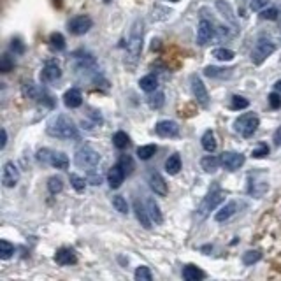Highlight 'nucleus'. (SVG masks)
<instances>
[{
  "mask_svg": "<svg viewBox=\"0 0 281 281\" xmlns=\"http://www.w3.org/2000/svg\"><path fill=\"white\" fill-rule=\"evenodd\" d=\"M11 49L14 53H18V55H22V53H25V46L22 43V39H12L11 41Z\"/></svg>",
  "mask_w": 281,
  "mask_h": 281,
  "instance_id": "obj_50",
  "label": "nucleus"
},
{
  "mask_svg": "<svg viewBox=\"0 0 281 281\" xmlns=\"http://www.w3.org/2000/svg\"><path fill=\"white\" fill-rule=\"evenodd\" d=\"M76 253L70 248H60L55 255V262L60 266H72V264H76Z\"/></svg>",
  "mask_w": 281,
  "mask_h": 281,
  "instance_id": "obj_18",
  "label": "nucleus"
},
{
  "mask_svg": "<svg viewBox=\"0 0 281 281\" xmlns=\"http://www.w3.org/2000/svg\"><path fill=\"white\" fill-rule=\"evenodd\" d=\"M49 156H51V150H39L37 151V160L39 162H44V164H49Z\"/></svg>",
  "mask_w": 281,
  "mask_h": 281,
  "instance_id": "obj_51",
  "label": "nucleus"
},
{
  "mask_svg": "<svg viewBox=\"0 0 281 281\" xmlns=\"http://www.w3.org/2000/svg\"><path fill=\"white\" fill-rule=\"evenodd\" d=\"M279 19H281V12H279Z\"/></svg>",
  "mask_w": 281,
  "mask_h": 281,
  "instance_id": "obj_57",
  "label": "nucleus"
},
{
  "mask_svg": "<svg viewBox=\"0 0 281 281\" xmlns=\"http://www.w3.org/2000/svg\"><path fill=\"white\" fill-rule=\"evenodd\" d=\"M70 185H72L76 192H83V190L86 188L85 177H81V176H77V174H70Z\"/></svg>",
  "mask_w": 281,
  "mask_h": 281,
  "instance_id": "obj_43",
  "label": "nucleus"
},
{
  "mask_svg": "<svg viewBox=\"0 0 281 281\" xmlns=\"http://www.w3.org/2000/svg\"><path fill=\"white\" fill-rule=\"evenodd\" d=\"M190 85H192V93L193 97H195V101L199 102L202 107H208L209 106V95H208V90H206L204 83L197 74H193L192 77H190Z\"/></svg>",
  "mask_w": 281,
  "mask_h": 281,
  "instance_id": "obj_8",
  "label": "nucleus"
},
{
  "mask_svg": "<svg viewBox=\"0 0 281 281\" xmlns=\"http://www.w3.org/2000/svg\"><path fill=\"white\" fill-rule=\"evenodd\" d=\"M88 183L95 185V187L102 183V174H101V172L97 174V169H95V167L93 169H88Z\"/></svg>",
  "mask_w": 281,
  "mask_h": 281,
  "instance_id": "obj_45",
  "label": "nucleus"
},
{
  "mask_svg": "<svg viewBox=\"0 0 281 281\" xmlns=\"http://www.w3.org/2000/svg\"><path fill=\"white\" fill-rule=\"evenodd\" d=\"M156 153V146L155 144H146V146L137 148V156L140 160H150L153 155Z\"/></svg>",
  "mask_w": 281,
  "mask_h": 281,
  "instance_id": "obj_35",
  "label": "nucleus"
},
{
  "mask_svg": "<svg viewBox=\"0 0 281 281\" xmlns=\"http://www.w3.org/2000/svg\"><path fill=\"white\" fill-rule=\"evenodd\" d=\"M125 176H127L125 171H123V169L116 164L109 172H107V183H109V187L113 188V190H116V188L122 187V183H123V179H125Z\"/></svg>",
  "mask_w": 281,
  "mask_h": 281,
  "instance_id": "obj_16",
  "label": "nucleus"
},
{
  "mask_svg": "<svg viewBox=\"0 0 281 281\" xmlns=\"http://www.w3.org/2000/svg\"><path fill=\"white\" fill-rule=\"evenodd\" d=\"M19 181V169L16 167L14 162H7L4 165V171H2V185L6 188H12L16 187Z\"/></svg>",
  "mask_w": 281,
  "mask_h": 281,
  "instance_id": "obj_11",
  "label": "nucleus"
},
{
  "mask_svg": "<svg viewBox=\"0 0 281 281\" xmlns=\"http://www.w3.org/2000/svg\"><path fill=\"white\" fill-rule=\"evenodd\" d=\"M260 258H262V253H260V251L250 250V251H246V253L243 255V264H245V266H251V264L258 262Z\"/></svg>",
  "mask_w": 281,
  "mask_h": 281,
  "instance_id": "obj_39",
  "label": "nucleus"
},
{
  "mask_svg": "<svg viewBox=\"0 0 281 281\" xmlns=\"http://www.w3.org/2000/svg\"><path fill=\"white\" fill-rule=\"evenodd\" d=\"M118 165L123 169V171H125V174H127V176L132 174V171H134V160H132L129 155H122V156H119Z\"/></svg>",
  "mask_w": 281,
  "mask_h": 281,
  "instance_id": "obj_40",
  "label": "nucleus"
},
{
  "mask_svg": "<svg viewBox=\"0 0 281 281\" xmlns=\"http://www.w3.org/2000/svg\"><path fill=\"white\" fill-rule=\"evenodd\" d=\"M279 18V11L276 7H271V9H266L262 11V19H278Z\"/></svg>",
  "mask_w": 281,
  "mask_h": 281,
  "instance_id": "obj_48",
  "label": "nucleus"
},
{
  "mask_svg": "<svg viewBox=\"0 0 281 281\" xmlns=\"http://www.w3.org/2000/svg\"><path fill=\"white\" fill-rule=\"evenodd\" d=\"M143 37H144V22L140 18L135 19L132 23L130 28V35L127 41V64L135 65L143 51Z\"/></svg>",
  "mask_w": 281,
  "mask_h": 281,
  "instance_id": "obj_1",
  "label": "nucleus"
},
{
  "mask_svg": "<svg viewBox=\"0 0 281 281\" xmlns=\"http://www.w3.org/2000/svg\"><path fill=\"white\" fill-rule=\"evenodd\" d=\"M169 2H179V0H169Z\"/></svg>",
  "mask_w": 281,
  "mask_h": 281,
  "instance_id": "obj_55",
  "label": "nucleus"
},
{
  "mask_svg": "<svg viewBox=\"0 0 281 281\" xmlns=\"http://www.w3.org/2000/svg\"><path fill=\"white\" fill-rule=\"evenodd\" d=\"M48 190H49V193H53V195L60 193L62 190H64V181H62V177H58V176L49 177L48 179Z\"/></svg>",
  "mask_w": 281,
  "mask_h": 281,
  "instance_id": "obj_32",
  "label": "nucleus"
},
{
  "mask_svg": "<svg viewBox=\"0 0 281 281\" xmlns=\"http://www.w3.org/2000/svg\"><path fill=\"white\" fill-rule=\"evenodd\" d=\"M276 51V46L271 43V41H266V39H260L257 43V46L253 48L251 51V62L255 65H260L267 60V56H271L272 53Z\"/></svg>",
  "mask_w": 281,
  "mask_h": 281,
  "instance_id": "obj_7",
  "label": "nucleus"
},
{
  "mask_svg": "<svg viewBox=\"0 0 281 281\" xmlns=\"http://www.w3.org/2000/svg\"><path fill=\"white\" fill-rule=\"evenodd\" d=\"M49 165H53V167L56 169H67L69 167V158L65 153L62 151H51V156H49Z\"/></svg>",
  "mask_w": 281,
  "mask_h": 281,
  "instance_id": "obj_23",
  "label": "nucleus"
},
{
  "mask_svg": "<svg viewBox=\"0 0 281 281\" xmlns=\"http://www.w3.org/2000/svg\"><path fill=\"white\" fill-rule=\"evenodd\" d=\"M165 171H167V174H172V176L181 171V156L177 155V153L171 155L165 160Z\"/></svg>",
  "mask_w": 281,
  "mask_h": 281,
  "instance_id": "obj_25",
  "label": "nucleus"
},
{
  "mask_svg": "<svg viewBox=\"0 0 281 281\" xmlns=\"http://www.w3.org/2000/svg\"><path fill=\"white\" fill-rule=\"evenodd\" d=\"M235 211H237V202H229V204L222 206V209L214 214V220L216 222H227L230 216H234Z\"/></svg>",
  "mask_w": 281,
  "mask_h": 281,
  "instance_id": "obj_22",
  "label": "nucleus"
},
{
  "mask_svg": "<svg viewBox=\"0 0 281 281\" xmlns=\"http://www.w3.org/2000/svg\"><path fill=\"white\" fill-rule=\"evenodd\" d=\"M222 158V165L227 169V171L234 172L237 171L239 167H243V164H245V155H241V153H235V151H227L223 153L220 156Z\"/></svg>",
  "mask_w": 281,
  "mask_h": 281,
  "instance_id": "obj_10",
  "label": "nucleus"
},
{
  "mask_svg": "<svg viewBox=\"0 0 281 281\" xmlns=\"http://www.w3.org/2000/svg\"><path fill=\"white\" fill-rule=\"evenodd\" d=\"M274 90H276V92H278V93H281V79H279V81H276Z\"/></svg>",
  "mask_w": 281,
  "mask_h": 281,
  "instance_id": "obj_54",
  "label": "nucleus"
},
{
  "mask_svg": "<svg viewBox=\"0 0 281 281\" xmlns=\"http://www.w3.org/2000/svg\"><path fill=\"white\" fill-rule=\"evenodd\" d=\"M92 18L90 16H76L69 22V32L72 35H85L92 28Z\"/></svg>",
  "mask_w": 281,
  "mask_h": 281,
  "instance_id": "obj_9",
  "label": "nucleus"
},
{
  "mask_svg": "<svg viewBox=\"0 0 281 281\" xmlns=\"http://www.w3.org/2000/svg\"><path fill=\"white\" fill-rule=\"evenodd\" d=\"M204 74L208 77H229L230 74H232V69H220V67H213V65H209V67L204 69Z\"/></svg>",
  "mask_w": 281,
  "mask_h": 281,
  "instance_id": "obj_28",
  "label": "nucleus"
},
{
  "mask_svg": "<svg viewBox=\"0 0 281 281\" xmlns=\"http://www.w3.org/2000/svg\"><path fill=\"white\" fill-rule=\"evenodd\" d=\"M220 164H222V158H218V156L214 155H208L200 160V167L204 169L206 172H214L220 167Z\"/></svg>",
  "mask_w": 281,
  "mask_h": 281,
  "instance_id": "obj_26",
  "label": "nucleus"
},
{
  "mask_svg": "<svg viewBox=\"0 0 281 281\" xmlns=\"http://www.w3.org/2000/svg\"><path fill=\"white\" fill-rule=\"evenodd\" d=\"M64 104L69 109H76L83 104V93L77 88H70L64 95Z\"/></svg>",
  "mask_w": 281,
  "mask_h": 281,
  "instance_id": "obj_17",
  "label": "nucleus"
},
{
  "mask_svg": "<svg viewBox=\"0 0 281 281\" xmlns=\"http://www.w3.org/2000/svg\"><path fill=\"white\" fill-rule=\"evenodd\" d=\"M12 253H14V246H12L9 241L2 239V241H0V258L7 260L12 257Z\"/></svg>",
  "mask_w": 281,
  "mask_h": 281,
  "instance_id": "obj_37",
  "label": "nucleus"
},
{
  "mask_svg": "<svg viewBox=\"0 0 281 281\" xmlns=\"http://www.w3.org/2000/svg\"><path fill=\"white\" fill-rule=\"evenodd\" d=\"M269 0H251L250 9L251 11H264V7H267Z\"/></svg>",
  "mask_w": 281,
  "mask_h": 281,
  "instance_id": "obj_49",
  "label": "nucleus"
},
{
  "mask_svg": "<svg viewBox=\"0 0 281 281\" xmlns=\"http://www.w3.org/2000/svg\"><path fill=\"white\" fill-rule=\"evenodd\" d=\"M134 276H135V279H137V281H151L153 279L151 272H150V269H148L146 266L137 267V271H135Z\"/></svg>",
  "mask_w": 281,
  "mask_h": 281,
  "instance_id": "obj_42",
  "label": "nucleus"
},
{
  "mask_svg": "<svg viewBox=\"0 0 281 281\" xmlns=\"http://www.w3.org/2000/svg\"><path fill=\"white\" fill-rule=\"evenodd\" d=\"M223 199H225V193L222 190H214V192L208 193L204 197V200L200 202L199 206V218H206L213 209H216L218 204H222Z\"/></svg>",
  "mask_w": 281,
  "mask_h": 281,
  "instance_id": "obj_6",
  "label": "nucleus"
},
{
  "mask_svg": "<svg viewBox=\"0 0 281 281\" xmlns=\"http://www.w3.org/2000/svg\"><path fill=\"white\" fill-rule=\"evenodd\" d=\"M267 101H269V106L272 107V109H279L281 107V93L272 92L269 97H267Z\"/></svg>",
  "mask_w": 281,
  "mask_h": 281,
  "instance_id": "obj_47",
  "label": "nucleus"
},
{
  "mask_svg": "<svg viewBox=\"0 0 281 281\" xmlns=\"http://www.w3.org/2000/svg\"><path fill=\"white\" fill-rule=\"evenodd\" d=\"M60 77H62V69L58 67L56 62H48V64L44 65L43 72H41V79L44 83H55L58 81Z\"/></svg>",
  "mask_w": 281,
  "mask_h": 281,
  "instance_id": "obj_14",
  "label": "nucleus"
},
{
  "mask_svg": "<svg viewBox=\"0 0 281 281\" xmlns=\"http://www.w3.org/2000/svg\"><path fill=\"white\" fill-rule=\"evenodd\" d=\"M258 125H260V119H258L257 114L246 113V114H243V116H239L237 119H235L234 129H235V132H239L243 137H251V135L257 132Z\"/></svg>",
  "mask_w": 281,
  "mask_h": 281,
  "instance_id": "obj_4",
  "label": "nucleus"
},
{
  "mask_svg": "<svg viewBox=\"0 0 281 281\" xmlns=\"http://www.w3.org/2000/svg\"><path fill=\"white\" fill-rule=\"evenodd\" d=\"M274 144L276 146H281V127L274 132Z\"/></svg>",
  "mask_w": 281,
  "mask_h": 281,
  "instance_id": "obj_52",
  "label": "nucleus"
},
{
  "mask_svg": "<svg viewBox=\"0 0 281 281\" xmlns=\"http://www.w3.org/2000/svg\"><path fill=\"white\" fill-rule=\"evenodd\" d=\"M248 106H250V101L245 97H241V95H234V97L230 98V109H234V111L246 109Z\"/></svg>",
  "mask_w": 281,
  "mask_h": 281,
  "instance_id": "obj_36",
  "label": "nucleus"
},
{
  "mask_svg": "<svg viewBox=\"0 0 281 281\" xmlns=\"http://www.w3.org/2000/svg\"><path fill=\"white\" fill-rule=\"evenodd\" d=\"M213 56L216 60H220V62H230V60H234V51L232 49H225V48H216L213 51Z\"/></svg>",
  "mask_w": 281,
  "mask_h": 281,
  "instance_id": "obj_33",
  "label": "nucleus"
},
{
  "mask_svg": "<svg viewBox=\"0 0 281 281\" xmlns=\"http://www.w3.org/2000/svg\"><path fill=\"white\" fill-rule=\"evenodd\" d=\"M113 144L118 150H125V148L130 146V137L125 132H116V134L113 135Z\"/></svg>",
  "mask_w": 281,
  "mask_h": 281,
  "instance_id": "obj_31",
  "label": "nucleus"
},
{
  "mask_svg": "<svg viewBox=\"0 0 281 281\" xmlns=\"http://www.w3.org/2000/svg\"><path fill=\"white\" fill-rule=\"evenodd\" d=\"M134 211H135V216H137V220L140 222V225L144 227V229H148L150 230L151 229V218H150V214H148V209H146V206H143L140 202L135 199L134 200Z\"/></svg>",
  "mask_w": 281,
  "mask_h": 281,
  "instance_id": "obj_19",
  "label": "nucleus"
},
{
  "mask_svg": "<svg viewBox=\"0 0 281 281\" xmlns=\"http://www.w3.org/2000/svg\"><path fill=\"white\" fill-rule=\"evenodd\" d=\"M48 134L51 137H56V139H64V140H70V139H77L79 137V130L77 127L74 125V122L64 114L60 116L53 118L51 122L48 123Z\"/></svg>",
  "mask_w": 281,
  "mask_h": 281,
  "instance_id": "obj_2",
  "label": "nucleus"
},
{
  "mask_svg": "<svg viewBox=\"0 0 281 281\" xmlns=\"http://www.w3.org/2000/svg\"><path fill=\"white\" fill-rule=\"evenodd\" d=\"M49 43H51V48L56 49V51H62V49H65V39H64V35L58 34V32L51 34V37H49Z\"/></svg>",
  "mask_w": 281,
  "mask_h": 281,
  "instance_id": "obj_38",
  "label": "nucleus"
},
{
  "mask_svg": "<svg viewBox=\"0 0 281 281\" xmlns=\"http://www.w3.org/2000/svg\"><path fill=\"white\" fill-rule=\"evenodd\" d=\"M165 102V95L162 92H155L153 95L148 97V104H150L151 109H160Z\"/></svg>",
  "mask_w": 281,
  "mask_h": 281,
  "instance_id": "obj_34",
  "label": "nucleus"
},
{
  "mask_svg": "<svg viewBox=\"0 0 281 281\" xmlns=\"http://www.w3.org/2000/svg\"><path fill=\"white\" fill-rule=\"evenodd\" d=\"M269 190V183L262 174H250L248 176V193L255 199H262Z\"/></svg>",
  "mask_w": 281,
  "mask_h": 281,
  "instance_id": "obj_5",
  "label": "nucleus"
},
{
  "mask_svg": "<svg viewBox=\"0 0 281 281\" xmlns=\"http://www.w3.org/2000/svg\"><path fill=\"white\" fill-rule=\"evenodd\" d=\"M104 2H106V4H109V2H111V0H104Z\"/></svg>",
  "mask_w": 281,
  "mask_h": 281,
  "instance_id": "obj_56",
  "label": "nucleus"
},
{
  "mask_svg": "<svg viewBox=\"0 0 281 281\" xmlns=\"http://www.w3.org/2000/svg\"><path fill=\"white\" fill-rule=\"evenodd\" d=\"M113 206H114V209H116L118 213H122V214L129 213V204H127V200L123 199L122 195L113 197Z\"/></svg>",
  "mask_w": 281,
  "mask_h": 281,
  "instance_id": "obj_41",
  "label": "nucleus"
},
{
  "mask_svg": "<svg viewBox=\"0 0 281 281\" xmlns=\"http://www.w3.org/2000/svg\"><path fill=\"white\" fill-rule=\"evenodd\" d=\"M14 67V62H12V58L9 55H2V58H0V72H4V74H7L9 70Z\"/></svg>",
  "mask_w": 281,
  "mask_h": 281,
  "instance_id": "obj_44",
  "label": "nucleus"
},
{
  "mask_svg": "<svg viewBox=\"0 0 281 281\" xmlns=\"http://www.w3.org/2000/svg\"><path fill=\"white\" fill-rule=\"evenodd\" d=\"M269 155V146L267 144H260V146L257 148V150H253V153H251V156L253 158H264V156H267Z\"/></svg>",
  "mask_w": 281,
  "mask_h": 281,
  "instance_id": "obj_46",
  "label": "nucleus"
},
{
  "mask_svg": "<svg viewBox=\"0 0 281 281\" xmlns=\"http://www.w3.org/2000/svg\"><path fill=\"white\" fill-rule=\"evenodd\" d=\"M98 162H101V155L90 146H81L74 153V164L81 169H86V171L97 167Z\"/></svg>",
  "mask_w": 281,
  "mask_h": 281,
  "instance_id": "obj_3",
  "label": "nucleus"
},
{
  "mask_svg": "<svg viewBox=\"0 0 281 281\" xmlns=\"http://www.w3.org/2000/svg\"><path fill=\"white\" fill-rule=\"evenodd\" d=\"M156 86H158V79H156L153 74H148V76L140 77V81H139V88L148 93L156 92Z\"/></svg>",
  "mask_w": 281,
  "mask_h": 281,
  "instance_id": "obj_24",
  "label": "nucleus"
},
{
  "mask_svg": "<svg viewBox=\"0 0 281 281\" xmlns=\"http://www.w3.org/2000/svg\"><path fill=\"white\" fill-rule=\"evenodd\" d=\"M202 148L208 153H213L216 150V139H214V134L211 130L204 132V135H202Z\"/></svg>",
  "mask_w": 281,
  "mask_h": 281,
  "instance_id": "obj_30",
  "label": "nucleus"
},
{
  "mask_svg": "<svg viewBox=\"0 0 281 281\" xmlns=\"http://www.w3.org/2000/svg\"><path fill=\"white\" fill-rule=\"evenodd\" d=\"M146 209H148V214H150L151 222L155 223V225H162V222H164L162 211H160L158 204H156L155 199L148 197V199H146Z\"/></svg>",
  "mask_w": 281,
  "mask_h": 281,
  "instance_id": "obj_20",
  "label": "nucleus"
},
{
  "mask_svg": "<svg viewBox=\"0 0 281 281\" xmlns=\"http://www.w3.org/2000/svg\"><path fill=\"white\" fill-rule=\"evenodd\" d=\"M22 92L27 98H30V101H41V97H43V90L39 88L37 85H34L32 81L25 83V85L22 86Z\"/></svg>",
  "mask_w": 281,
  "mask_h": 281,
  "instance_id": "obj_21",
  "label": "nucleus"
},
{
  "mask_svg": "<svg viewBox=\"0 0 281 281\" xmlns=\"http://www.w3.org/2000/svg\"><path fill=\"white\" fill-rule=\"evenodd\" d=\"M156 134L160 137H176L179 134V127H177L176 122H171V119H164V122H158L155 127Z\"/></svg>",
  "mask_w": 281,
  "mask_h": 281,
  "instance_id": "obj_13",
  "label": "nucleus"
},
{
  "mask_svg": "<svg viewBox=\"0 0 281 281\" xmlns=\"http://www.w3.org/2000/svg\"><path fill=\"white\" fill-rule=\"evenodd\" d=\"M216 7H218V11L223 14V18H227L232 25L237 23V19H235V16H234V12H232V9H230L229 4L223 2V0H216Z\"/></svg>",
  "mask_w": 281,
  "mask_h": 281,
  "instance_id": "obj_29",
  "label": "nucleus"
},
{
  "mask_svg": "<svg viewBox=\"0 0 281 281\" xmlns=\"http://www.w3.org/2000/svg\"><path fill=\"white\" fill-rule=\"evenodd\" d=\"M148 183H150V188L156 193V195H160V197L167 195V183H165V179L158 174V172H150Z\"/></svg>",
  "mask_w": 281,
  "mask_h": 281,
  "instance_id": "obj_15",
  "label": "nucleus"
},
{
  "mask_svg": "<svg viewBox=\"0 0 281 281\" xmlns=\"http://www.w3.org/2000/svg\"><path fill=\"white\" fill-rule=\"evenodd\" d=\"M183 278L187 281H199L204 278V272H202L197 266H187L183 269Z\"/></svg>",
  "mask_w": 281,
  "mask_h": 281,
  "instance_id": "obj_27",
  "label": "nucleus"
},
{
  "mask_svg": "<svg viewBox=\"0 0 281 281\" xmlns=\"http://www.w3.org/2000/svg\"><path fill=\"white\" fill-rule=\"evenodd\" d=\"M6 144H7V130L6 129H2V144H0V148H6Z\"/></svg>",
  "mask_w": 281,
  "mask_h": 281,
  "instance_id": "obj_53",
  "label": "nucleus"
},
{
  "mask_svg": "<svg viewBox=\"0 0 281 281\" xmlns=\"http://www.w3.org/2000/svg\"><path fill=\"white\" fill-rule=\"evenodd\" d=\"M213 35H214L213 23H211L209 19L202 18L200 23H199V28H197V43H199L200 46H206V44L213 39Z\"/></svg>",
  "mask_w": 281,
  "mask_h": 281,
  "instance_id": "obj_12",
  "label": "nucleus"
}]
</instances>
